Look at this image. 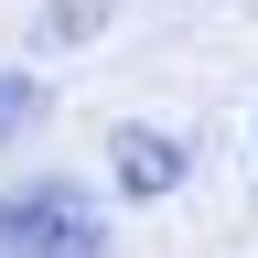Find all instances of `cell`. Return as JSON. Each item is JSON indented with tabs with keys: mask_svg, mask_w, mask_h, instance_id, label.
Wrapping results in <instances>:
<instances>
[{
	"mask_svg": "<svg viewBox=\"0 0 258 258\" xmlns=\"http://www.w3.org/2000/svg\"><path fill=\"white\" fill-rule=\"evenodd\" d=\"M0 258H108V215H97L86 183H11L0 194Z\"/></svg>",
	"mask_w": 258,
	"mask_h": 258,
	"instance_id": "cell-1",
	"label": "cell"
},
{
	"mask_svg": "<svg viewBox=\"0 0 258 258\" xmlns=\"http://www.w3.org/2000/svg\"><path fill=\"white\" fill-rule=\"evenodd\" d=\"M118 183L129 194H172L183 183V140L172 129H118Z\"/></svg>",
	"mask_w": 258,
	"mask_h": 258,
	"instance_id": "cell-2",
	"label": "cell"
},
{
	"mask_svg": "<svg viewBox=\"0 0 258 258\" xmlns=\"http://www.w3.org/2000/svg\"><path fill=\"white\" fill-rule=\"evenodd\" d=\"M22 129H43V86H32V76H11V64H0V151H11Z\"/></svg>",
	"mask_w": 258,
	"mask_h": 258,
	"instance_id": "cell-3",
	"label": "cell"
}]
</instances>
